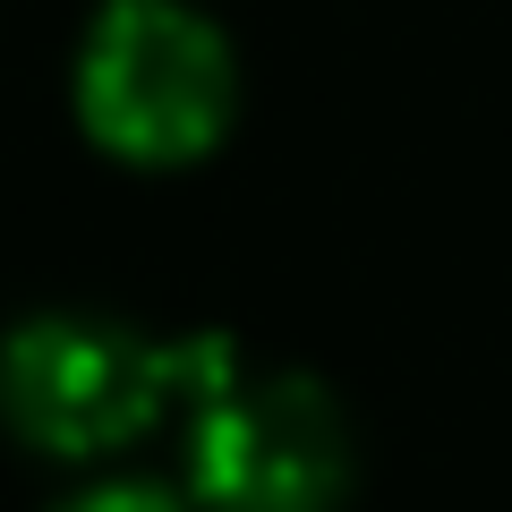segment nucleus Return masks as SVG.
Instances as JSON below:
<instances>
[{"label":"nucleus","instance_id":"1","mask_svg":"<svg viewBox=\"0 0 512 512\" xmlns=\"http://www.w3.org/2000/svg\"><path fill=\"white\" fill-rule=\"evenodd\" d=\"M231 342H154L111 316H26L0 342V410L43 453H111L146 436L171 402L197 410L214 384H231Z\"/></svg>","mask_w":512,"mask_h":512},{"label":"nucleus","instance_id":"3","mask_svg":"<svg viewBox=\"0 0 512 512\" xmlns=\"http://www.w3.org/2000/svg\"><path fill=\"white\" fill-rule=\"evenodd\" d=\"M188 487L205 512H325L350 487V427L308 376H231L188 410Z\"/></svg>","mask_w":512,"mask_h":512},{"label":"nucleus","instance_id":"4","mask_svg":"<svg viewBox=\"0 0 512 512\" xmlns=\"http://www.w3.org/2000/svg\"><path fill=\"white\" fill-rule=\"evenodd\" d=\"M60 512H180V495L146 487V478H128V487H86V495H69Z\"/></svg>","mask_w":512,"mask_h":512},{"label":"nucleus","instance_id":"2","mask_svg":"<svg viewBox=\"0 0 512 512\" xmlns=\"http://www.w3.org/2000/svg\"><path fill=\"white\" fill-rule=\"evenodd\" d=\"M77 111L128 163H188L231 120V52L180 0H111L77 60Z\"/></svg>","mask_w":512,"mask_h":512}]
</instances>
